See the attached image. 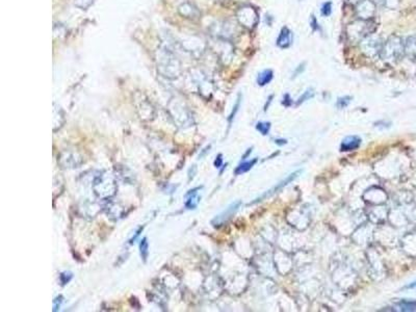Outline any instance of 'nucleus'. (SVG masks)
Here are the masks:
<instances>
[{"mask_svg": "<svg viewBox=\"0 0 416 312\" xmlns=\"http://www.w3.org/2000/svg\"><path fill=\"white\" fill-rule=\"evenodd\" d=\"M158 72L163 76L175 79L181 75V62L175 53L166 46L158 47L154 55Z\"/></svg>", "mask_w": 416, "mask_h": 312, "instance_id": "nucleus-1", "label": "nucleus"}, {"mask_svg": "<svg viewBox=\"0 0 416 312\" xmlns=\"http://www.w3.org/2000/svg\"><path fill=\"white\" fill-rule=\"evenodd\" d=\"M377 24L372 20H361L350 23L346 28V34L351 43H360L366 37L375 34Z\"/></svg>", "mask_w": 416, "mask_h": 312, "instance_id": "nucleus-2", "label": "nucleus"}, {"mask_svg": "<svg viewBox=\"0 0 416 312\" xmlns=\"http://www.w3.org/2000/svg\"><path fill=\"white\" fill-rule=\"evenodd\" d=\"M405 57L404 40L399 36H390L383 44L380 58L386 62H398Z\"/></svg>", "mask_w": 416, "mask_h": 312, "instance_id": "nucleus-3", "label": "nucleus"}, {"mask_svg": "<svg viewBox=\"0 0 416 312\" xmlns=\"http://www.w3.org/2000/svg\"><path fill=\"white\" fill-rule=\"evenodd\" d=\"M383 44L384 41L382 40V38L376 34H372L362 40L359 43V46L361 48V51L363 52L367 58L377 59L381 56Z\"/></svg>", "mask_w": 416, "mask_h": 312, "instance_id": "nucleus-4", "label": "nucleus"}, {"mask_svg": "<svg viewBox=\"0 0 416 312\" xmlns=\"http://www.w3.org/2000/svg\"><path fill=\"white\" fill-rule=\"evenodd\" d=\"M238 22L244 28L254 29L258 24L259 15L253 6L243 5L239 7L237 12Z\"/></svg>", "mask_w": 416, "mask_h": 312, "instance_id": "nucleus-5", "label": "nucleus"}, {"mask_svg": "<svg viewBox=\"0 0 416 312\" xmlns=\"http://www.w3.org/2000/svg\"><path fill=\"white\" fill-rule=\"evenodd\" d=\"M355 10L358 19L372 20L377 13V5L372 0H359Z\"/></svg>", "mask_w": 416, "mask_h": 312, "instance_id": "nucleus-6", "label": "nucleus"}, {"mask_svg": "<svg viewBox=\"0 0 416 312\" xmlns=\"http://www.w3.org/2000/svg\"><path fill=\"white\" fill-rule=\"evenodd\" d=\"M211 31L212 36H215V38L229 41L234 36L236 25H234V23L230 22V21H224V22H218L213 24L211 27Z\"/></svg>", "mask_w": 416, "mask_h": 312, "instance_id": "nucleus-7", "label": "nucleus"}, {"mask_svg": "<svg viewBox=\"0 0 416 312\" xmlns=\"http://www.w3.org/2000/svg\"><path fill=\"white\" fill-rule=\"evenodd\" d=\"M302 173V171L301 170H297V171H296V172H294V173H292V174H290L289 176H287L285 179H283L282 181H280L278 185L277 186H275L273 188H271L270 190H268V191H265L263 195H261L260 197H258L257 199H256L255 201H253V202H251L250 204H255V203H257V202H260V201H263L265 198H268V197H271V196H273L274 193H276L277 191H279L280 189H282L284 187H286L287 185H290L291 182H293L296 178H297V176L300 175Z\"/></svg>", "mask_w": 416, "mask_h": 312, "instance_id": "nucleus-8", "label": "nucleus"}, {"mask_svg": "<svg viewBox=\"0 0 416 312\" xmlns=\"http://www.w3.org/2000/svg\"><path fill=\"white\" fill-rule=\"evenodd\" d=\"M240 204H241L240 201L232 203L230 206L226 208L225 211H223L221 214H219V216H217L215 219H213L211 221V224L213 226H216V227H218V226H222L224 223H226L231 217H233V214L238 211V209L240 206Z\"/></svg>", "mask_w": 416, "mask_h": 312, "instance_id": "nucleus-9", "label": "nucleus"}, {"mask_svg": "<svg viewBox=\"0 0 416 312\" xmlns=\"http://www.w3.org/2000/svg\"><path fill=\"white\" fill-rule=\"evenodd\" d=\"M180 44L185 51L193 52V53L199 52V51L202 52L205 47L203 41L197 37H188L186 39H182L180 42Z\"/></svg>", "mask_w": 416, "mask_h": 312, "instance_id": "nucleus-10", "label": "nucleus"}, {"mask_svg": "<svg viewBox=\"0 0 416 312\" xmlns=\"http://www.w3.org/2000/svg\"><path fill=\"white\" fill-rule=\"evenodd\" d=\"M178 13L181 17L189 20H196L200 17V10L198 9V7L188 1L181 3L178 6Z\"/></svg>", "mask_w": 416, "mask_h": 312, "instance_id": "nucleus-11", "label": "nucleus"}, {"mask_svg": "<svg viewBox=\"0 0 416 312\" xmlns=\"http://www.w3.org/2000/svg\"><path fill=\"white\" fill-rule=\"evenodd\" d=\"M293 42H294V34H293V31L289 27L284 26L281 29L278 38H277L276 45L278 46L279 48H281V49H285V48L291 47L292 44H293Z\"/></svg>", "mask_w": 416, "mask_h": 312, "instance_id": "nucleus-12", "label": "nucleus"}, {"mask_svg": "<svg viewBox=\"0 0 416 312\" xmlns=\"http://www.w3.org/2000/svg\"><path fill=\"white\" fill-rule=\"evenodd\" d=\"M216 49H217L216 52L218 53V56L220 57V59L225 60V59H231L232 58L233 48H232L231 44L229 43V41H227V40H222V39H217V47H216Z\"/></svg>", "mask_w": 416, "mask_h": 312, "instance_id": "nucleus-13", "label": "nucleus"}, {"mask_svg": "<svg viewBox=\"0 0 416 312\" xmlns=\"http://www.w3.org/2000/svg\"><path fill=\"white\" fill-rule=\"evenodd\" d=\"M361 145V138L357 135H351L346 137L343 143L340 145V151H354V150L358 149Z\"/></svg>", "mask_w": 416, "mask_h": 312, "instance_id": "nucleus-14", "label": "nucleus"}, {"mask_svg": "<svg viewBox=\"0 0 416 312\" xmlns=\"http://www.w3.org/2000/svg\"><path fill=\"white\" fill-rule=\"evenodd\" d=\"M405 57L412 61H416V36L408 37L404 41Z\"/></svg>", "mask_w": 416, "mask_h": 312, "instance_id": "nucleus-15", "label": "nucleus"}, {"mask_svg": "<svg viewBox=\"0 0 416 312\" xmlns=\"http://www.w3.org/2000/svg\"><path fill=\"white\" fill-rule=\"evenodd\" d=\"M274 77V72L271 69H265L262 72H260L257 76V83L260 87H264L268 83L272 81Z\"/></svg>", "mask_w": 416, "mask_h": 312, "instance_id": "nucleus-16", "label": "nucleus"}, {"mask_svg": "<svg viewBox=\"0 0 416 312\" xmlns=\"http://www.w3.org/2000/svg\"><path fill=\"white\" fill-rule=\"evenodd\" d=\"M257 160H258L257 158H254V159L249 160V161H243V163H241L236 169V171H234V173H236V175H241L243 173H247V172H249L255 166V164L257 163Z\"/></svg>", "mask_w": 416, "mask_h": 312, "instance_id": "nucleus-17", "label": "nucleus"}, {"mask_svg": "<svg viewBox=\"0 0 416 312\" xmlns=\"http://www.w3.org/2000/svg\"><path fill=\"white\" fill-rule=\"evenodd\" d=\"M397 306L400 308L401 311H406V312L416 311V301L402 300L400 303L397 304Z\"/></svg>", "mask_w": 416, "mask_h": 312, "instance_id": "nucleus-18", "label": "nucleus"}, {"mask_svg": "<svg viewBox=\"0 0 416 312\" xmlns=\"http://www.w3.org/2000/svg\"><path fill=\"white\" fill-rule=\"evenodd\" d=\"M352 101V97L350 96H344V97H339L336 101V107L339 110H343L346 109L347 106H349V104Z\"/></svg>", "mask_w": 416, "mask_h": 312, "instance_id": "nucleus-19", "label": "nucleus"}, {"mask_svg": "<svg viewBox=\"0 0 416 312\" xmlns=\"http://www.w3.org/2000/svg\"><path fill=\"white\" fill-rule=\"evenodd\" d=\"M148 249H149L148 242H147V239L145 238L141 241V244H140V252H141V256H142L144 261H146L147 258H148V254H149Z\"/></svg>", "mask_w": 416, "mask_h": 312, "instance_id": "nucleus-20", "label": "nucleus"}, {"mask_svg": "<svg viewBox=\"0 0 416 312\" xmlns=\"http://www.w3.org/2000/svg\"><path fill=\"white\" fill-rule=\"evenodd\" d=\"M256 129L262 133L263 135H266L269 133L270 129H271V123L270 122H258L256 124Z\"/></svg>", "mask_w": 416, "mask_h": 312, "instance_id": "nucleus-21", "label": "nucleus"}, {"mask_svg": "<svg viewBox=\"0 0 416 312\" xmlns=\"http://www.w3.org/2000/svg\"><path fill=\"white\" fill-rule=\"evenodd\" d=\"M313 96H314V92H313V90H312V89H308L307 91H305V92H304V94L300 97V98L297 99V105H300L301 103L305 102L306 100H309V99L313 98Z\"/></svg>", "mask_w": 416, "mask_h": 312, "instance_id": "nucleus-22", "label": "nucleus"}, {"mask_svg": "<svg viewBox=\"0 0 416 312\" xmlns=\"http://www.w3.org/2000/svg\"><path fill=\"white\" fill-rule=\"evenodd\" d=\"M73 2L78 8L87 9L94 3V0H73Z\"/></svg>", "mask_w": 416, "mask_h": 312, "instance_id": "nucleus-23", "label": "nucleus"}, {"mask_svg": "<svg viewBox=\"0 0 416 312\" xmlns=\"http://www.w3.org/2000/svg\"><path fill=\"white\" fill-rule=\"evenodd\" d=\"M240 101H241V95L239 94V95H238V98L237 99L236 105H234L233 110H232V113H231V114H230V116H229V119H228L229 124H231V123H232V121H233V119H234V117H236L237 113L238 112V109H239V106H240Z\"/></svg>", "mask_w": 416, "mask_h": 312, "instance_id": "nucleus-24", "label": "nucleus"}, {"mask_svg": "<svg viewBox=\"0 0 416 312\" xmlns=\"http://www.w3.org/2000/svg\"><path fill=\"white\" fill-rule=\"evenodd\" d=\"M321 12H322V15H323L324 17H328V16L331 15V14H332V2H331V1L325 2V3L322 5Z\"/></svg>", "mask_w": 416, "mask_h": 312, "instance_id": "nucleus-25", "label": "nucleus"}, {"mask_svg": "<svg viewBox=\"0 0 416 312\" xmlns=\"http://www.w3.org/2000/svg\"><path fill=\"white\" fill-rule=\"evenodd\" d=\"M305 66H306V62H303V63L298 64V66L297 67V69L295 70V72L293 73V78L298 76V75H300L305 70Z\"/></svg>", "mask_w": 416, "mask_h": 312, "instance_id": "nucleus-26", "label": "nucleus"}, {"mask_svg": "<svg viewBox=\"0 0 416 312\" xmlns=\"http://www.w3.org/2000/svg\"><path fill=\"white\" fill-rule=\"evenodd\" d=\"M66 275H67V273H62V274L60 275V280H61V283H62L63 285L67 284V283L71 280V279H72V277H68V278H67V276H66Z\"/></svg>", "mask_w": 416, "mask_h": 312, "instance_id": "nucleus-27", "label": "nucleus"}, {"mask_svg": "<svg viewBox=\"0 0 416 312\" xmlns=\"http://www.w3.org/2000/svg\"><path fill=\"white\" fill-rule=\"evenodd\" d=\"M282 103H283V105H285V106H290V105L293 103L292 99L290 98V95H289V94H286V95L284 96V101H283Z\"/></svg>", "mask_w": 416, "mask_h": 312, "instance_id": "nucleus-28", "label": "nucleus"}, {"mask_svg": "<svg viewBox=\"0 0 416 312\" xmlns=\"http://www.w3.org/2000/svg\"><path fill=\"white\" fill-rule=\"evenodd\" d=\"M222 164H223L222 154H219L218 157H217V159H216V161H215V166H216V168H221Z\"/></svg>", "mask_w": 416, "mask_h": 312, "instance_id": "nucleus-29", "label": "nucleus"}, {"mask_svg": "<svg viewBox=\"0 0 416 312\" xmlns=\"http://www.w3.org/2000/svg\"><path fill=\"white\" fill-rule=\"evenodd\" d=\"M275 143L277 145H279V146H283V145L287 144V141H286V139H283V138H278V139H275Z\"/></svg>", "mask_w": 416, "mask_h": 312, "instance_id": "nucleus-30", "label": "nucleus"}, {"mask_svg": "<svg viewBox=\"0 0 416 312\" xmlns=\"http://www.w3.org/2000/svg\"><path fill=\"white\" fill-rule=\"evenodd\" d=\"M415 286H416V282H415L414 284H412V285H409L408 287H411V288H412V287H415Z\"/></svg>", "mask_w": 416, "mask_h": 312, "instance_id": "nucleus-31", "label": "nucleus"}, {"mask_svg": "<svg viewBox=\"0 0 416 312\" xmlns=\"http://www.w3.org/2000/svg\"><path fill=\"white\" fill-rule=\"evenodd\" d=\"M300 1H302V0H300Z\"/></svg>", "mask_w": 416, "mask_h": 312, "instance_id": "nucleus-32", "label": "nucleus"}]
</instances>
